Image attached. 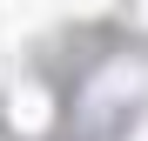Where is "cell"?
<instances>
[{"label": "cell", "instance_id": "5", "mask_svg": "<svg viewBox=\"0 0 148 141\" xmlns=\"http://www.w3.org/2000/svg\"><path fill=\"white\" fill-rule=\"evenodd\" d=\"M135 141H148V128H141V134H135Z\"/></svg>", "mask_w": 148, "mask_h": 141}, {"label": "cell", "instance_id": "1", "mask_svg": "<svg viewBox=\"0 0 148 141\" xmlns=\"http://www.w3.org/2000/svg\"><path fill=\"white\" fill-rule=\"evenodd\" d=\"M7 121L20 128V134H40L54 114H47V94L40 87H14V101H7Z\"/></svg>", "mask_w": 148, "mask_h": 141}, {"label": "cell", "instance_id": "2", "mask_svg": "<svg viewBox=\"0 0 148 141\" xmlns=\"http://www.w3.org/2000/svg\"><path fill=\"white\" fill-rule=\"evenodd\" d=\"M47 20V0H0V40H14V34H34Z\"/></svg>", "mask_w": 148, "mask_h": 141}, {"label": "cell", "instance_id": "3", "mask_svg": "<svg viewBox=\"0 0 148 141\" xmlns=\"http://www.w3.org/2000/svg\"><path fill=\"white\" fill-rule=\"evenodd\" d=\"M108 0H47V14H101Z\"/></svg>", "mask_w": 148, "mask_h": 141}, {"label": "cell", "instance_id": "4", "mask_svg": "<svg viewBox=\"0 0 148 141\" xmlns=\"http://www.w3.org/2000/svg\"><path fill=\"white\" fill-rule=\"evenodd\" d=\"M141 27H148V0H141Z\"/></svg>", "mask_w": 148, "mask_h": 141}]
</instances>
